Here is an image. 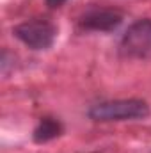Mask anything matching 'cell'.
I'll return each mask as SVG.
<instances>
[{
	"mask_svg": "<svg viewBox=\"0 0 151 153\" xmlns=\"http://www.w3.org/2000/svg\"><path fill=\"white\" fill-rule=\"evenodd\" d=\"M151 50V20L133 22L121 39V52L128 57H141Z\"/></svg>",
	"mask_w": 151,
	"mask_h": 153,
	"instance_id": "3957f363",
	"label": "cell"
},
{
	"mask_svg": "<svg viewBox=\"0 0 151 153\" xmlns=\"http://www.w3.org/2000/svg\"><path fill=\"white\" fill-rule=\"evenodd\" d=\"M151 114L150 105L144 100L139 98H128V100H110L93 105L87 116L93 121L100 123H112V121H135V119H146Z\"/></svg>",
	"mask_w": 151,
	"mask_h": 153,
	"instance_id": "6da1fadb",
	"label": "cell"
},
{
	"mask_svg": "<svg viewBox=\"0 0 151 153\" xmlns=\"http://www.w3.org/2000/svg\"><path fill=\"white\" fill-rule=\"evenodd\" d=\"M68 0H44V4L50 7V9H57V7H61V5H64Z\"/></svg>",
	"mask_w": 151,
	"mask_h": 153,
	"instance_id": "8992f818",
	"label": "cell"
},
{
	"mask_svg": "<svg viewBox=\"0 0 151 153\" xmlns=\"http://www.w3.org/2000/svg\"><path fill=\"white\" fill-rule=\"evenodd\" d=\"M123 20H124V16L117 9L93 7L80 16L78 27L87 32H112L123 23Z\"/></svg>",
	"mask_w": 151,
	"mask_h": 153,
	"instance_id": "277c9868",
	"label": "cell"
},
{
	"mask_svg": "<svg viewBox=\"0 0 151 153\" xmlns=\"http://www.w3.org/2000/svg\"><path fill=\"white\" fill-rule=\"evenodd\" d=\"M64 132V126L59 119L55 117H41L39 123L36 125L34 132H32V139L34 143L38 144H44V143H50L57 137H61Z\"/></svg>",
	"mask_w": 151,
	"mask_h": 153,
	"instance_id": "5b68a950",
	"label": "cell"
},
{
	"mask_svg": "<svg viewBox=\"0 0 151 153\" xmlns=\"http://www.w3.org/2000/svg\"><path fill=\"white\" fill-rule=\"evenodd\" d=\"M13 36L32 50H48L57 39V27L48 20H29L18 23Z\"/></svg>",
	"mask_w": 151,
	"mask_h": 153,
	"instance_id": "7a4b0ae2",
	"label": "cell"
}]
</instances>
